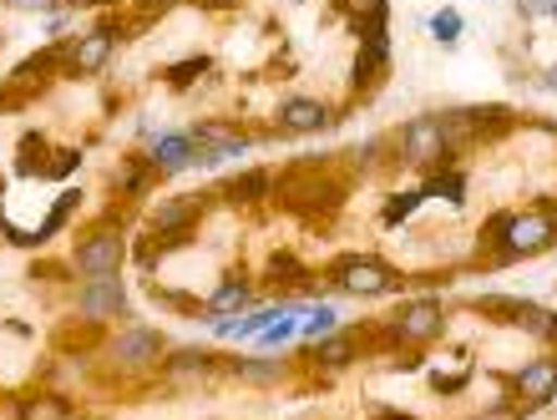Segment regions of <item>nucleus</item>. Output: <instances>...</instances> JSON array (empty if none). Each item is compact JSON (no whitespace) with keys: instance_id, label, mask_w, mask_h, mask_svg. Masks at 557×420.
<instances>
[{"instance_id":"obj_32","label":"nucleus","mask_w":557,"mask_h":420,"mask_svg":"<svg viewBox=\"0 0 557 420\" xmlns=\"http://www.w3.org/2000/svg\"><path fill=\"white\" fill-rule=\"evenodd\" d=\"M76 168H82V152H76V147H61V152H51L41 177H72Z\"/></svg>"},{"instance_id":"obj_34","label":"nucleus","mask_w":557,"mask_h":420,"mask_svg":"<svg viewBox=\"0 0 557 420\" xmlns=\"http://www.w3.org/2000/svg\"><path fill=\"white\" fill-rule=\"evenodd\" d=\"M5 5H15V11H41V15H51V11H61V5H72V0H5Z\"/></svg>"},{"instance_id":"obj_22","label":"nucleus","mask_w":557,"mask_h":420,"mask_svg":"<svg viewBox=\"0 0 557 420\" xmlns=\"http://www.w3.org/2000/svg\"><path fill=\"white\" fill-rule=\"evenodd\" d=\"M259 284H289L294 294H305V284H309V269L299 259H294L289 248H278V254H269V263H264V274H259Z\"/></svg>"},{"instance_id":"obj_11","label":"nucleus","mask_w":557,"mask_h":420,"mask_svg":"<svg viewBox=\"0 0 557 420\" xmlns=\"http://www.w3.org/2000/svg\"><path fill=\"white\" fill-rule=\"evenodd\" d=\"M158 375L168 380V385H208L213 375H223V360L208 345H173L162 355Z\"/></svg>"},{"instance_id":"obj_15","label":"nucleus","mask_w":557,"mask_h":420,"mask_svg":"<svg viewBox=\"0 0 557 420\" xmlns=\"http://www.w3.org/2000/svg\"><path fill=\"white\" fill-rule=\"evenodd\" d=\"M147 158H152V168L162 177H177V173H188V168H198V143H193L188 132H158L147 143Z\"/></svg>"},{"instance_id":"obj_5","label":"nucleus","mask_w":557,"mask_h":420,"mask_svg":"<svg viewBox=\"0 0 557 420\" xmlns=\"http://www.w3.org/2000/svg\"><path fill=\"white\" fill-rule=\"evenodd\" d=\"M441 334H446V305H441V299H431V294L406 299V305L391 314V324H385V339H391V345H406V349L436 345Z\"/></svg>"},{"instance_id":"obj_1","label":"nucleus","mask_w":557,"mask_h":420,"mask_svg":"<svg viewBox=\"0 0 557 420\" xmlns=\"http://www.w3.org/2000/svg\"><path fill=\"white\" fill-rule=\"evenodd\" d=\"M553 248H557V203L512 208L502 244L492 254H482V269H507V263H522V259H543Z\"/></svg>"},{"instance_id":"obj_29","label":"nucleus","mask_w":557,"mask_h":420,"mask_svg":"<svg viewBox=\"0 0 557 420\" xmlns=\"http://www.w3.org/2000/svg\"><path fill=\"white\" fill-rule=\"evenodd\" d=\"M425 203V188H406V193H391L385 198V213H381V223L385 228H400V223H411L416 218V208Z\"/></svg>"},{"instance_id":"obj_8","label":"nucleus","mask_w":557,"mask_h":420,"mask_svg":"<svg viewBox=\"0 0 557 420\" xmlns=\"http://www.w3.org/2000/svg\"><path fill=\"white\" fill-rule=\"evenodd\" d=\"M76 314L91 319V324H107V319H127V314H133V299H127L122 274H91L87 284L76 289Z\"/></svg>"},{"instance_id":"obj_35","label":"nucleus","mask_w":557,"mask_h":420,"mask_svg":"<svg viewBox=\"0 0 557 420\" xmlns=\"http://www.w3.org/2000/svg\"><path fill=\"white\" fill-rule=\"evenodd\" d=\"M517 15H553V0H517Z\"/></svg>"},{"instance_id":"obj_6","label":"nucleus","mask_w":557,"mask_h":420,"mask_svg":"<svg viewBox=\"0 0 557 420\" xmlns=\"http://www.w3.org/2000/svg\"><path fill=\"white\" fill-rule=\"evenodd\" d=\"M127 228L122 223H97V228H87V238L76 244L72 254V269L76 274H122V263H127Z\"/></svg>"},{"instance_id":"obj_19","label":"nucleus","mask_w":557,"mask_h":420,"mask_svg":"<svg viewBox=\"0 0 557 420\" xmlns=\"http://www.w3.org/2000/svg\"><path fill=\"white\" fill-rule=\"evenodd\" d=\"M223 375H234L238 385H253V391H269V385H278V380H289V365L284 360H269V355H244V360L223 365Z\"/></svg>"},{"instance_id":"obj_36","label":"nucleus","mask_w":557,"mask_h":420,"mask_svg":"<svg viewBox=\"0 0 557 420\" xmlns=\"http://www.w3.org/2000/svg\"><path fill=\"white\" fill-rule=\"evenodd\" d=\"M537 87H543V91H557V66H547V72H543V82H537Z\"/></svg>"},{"instance_id":"obj_30","label":"nucleus","mask_w":557,"mask_h":420,"mask_svg":"<svg viewBox=\"0 0 557 420\" xmlns=\"http://www.w3.org/2000/svg\"><path fill=\"white\" fill-rule=\"evenodd\" d=\"M425 30H431L446 51H456V46H461V36H467V21H461L456 11H436L431 21H425Z\"/></svg>"},{"instance_id":"obj_7","label":"nucleus","mask_w":557,"mask_h":420,"mask_svg":"<svg viewBox=\"0 0 557 420\" xmlns=\"http://www.w3.org/2000/svg\"><path fill=\"white\" fill-rule=\"evenodd\" d=\"M396 147H400V162L416 168V173H431V168H441V162L456 158L451 147H446L441 116H411V122L396 132Z\"/></svg>"},{"instance_id":"obj_25","label":"nucleus","mask_w":557,"mask_h":420,"mask_svg":"<svg viewBox=\"0 0 557 420\" xmlns=\"http://www.w3.org/2000/svg\"><path fill=\"white\" fill-rule=\"evenodd\" d=\"M15 420H76V406L61 395H26L15 406Z\"/></svg>"},{"instance_id":"obj_23","label":"nucleus","mask_w":557,"mask_h":420,"mask_svg":"<svg viewBox=\"0 0 557 420\" xmlns=\"http://www.w3.org/2000/svg\"><path fill=\"white\" fill-rule=\"evenodd\" d=\"M467 112H471V127H476V143L512 132V122H517V112L512 107H502V102H476V107H467Z\"/></svg>"},{"instance_id":"obj_27","label":"nucleus","mask_w":557,"mask_h":420,"mask_svg":"<svg viewBox=\"0 0 557 420\" xmlns=\"http://www.w3.org/2000/svg\"><path fill=\"white\" fill-rule=\"evenodd\" d=\"M208 66H213V61H208L203 51H193V57L173 61V66L162 72V82H168V87H173V91H188V87H198V82H203V76H208Z\"/></svg>"},{"instance_id":"obj_40","label":"nucleus","mask_w":557,"mask_h":420,"mask_svg":"<svg viewBox=\"0 0 557 420\" xmlns=\"http://www.w3.org/2000/svg\"><path fill=\"white\" fill-rule=\"evenodd\" d=\"M553 21H557V0H553Z\"/></svg>"},{"instance_id":"obj_3","label":"nucleus","mask_w":557,"mask_h":420,"mask_svg":"<svg viewBox=\"0 0 557 420\" xmlns=\"http://www.w3.org/2000/svg\"><path fill=\"white\" fill-rule=\"evenodd\" d=\"M507 391H512V420L522 416H537L557 400V349H543V355H532L522 360L507 375Z\"/></svg>"},{"instance_id":"obj_13","label":"nucleus","mask_w":557,"mask_h":420,"mask_svg":"<svg viewBox=\"0 0 557 420\" xmlns=\"http://www.w3.org/2000/svg\"><path fill=\"white\" fill-rule=\"evenodd\" d=\"M274 122H278V137H314V132L335 127V112L320 97H284Z\"/></svg>"},{"instance_id":"obj_33","label":"nucleus","mask_w":557,"mask_h":420,"mask_svg":"<svg viewBox=\"0 0 557 420\" xmlns=\"http://www.w3.org/2000/svg\"><path fill=\"white\" fill-rule=\"evenodd\" d=\"M381 152H385V137H366V143L355 147V162L360 168H381Z\"/></svg>"},{"instance_id":"obj_37","label":"nucleus","mask_w":557,"mask_h":420,"mask_svg":"<svg viewBox=\"0 0 557 420\" xmlns=\"http://www.w3.org/2000/svg\"><path fill=\"white\" fill-rule=\"evenodd\" d=\"M208 11H228V5H238V0H203Z\"/></svg>"},{"instance_id":"obj_4","label":"nucleus","mask_w":557,"mask_h":420,"mask_svg":"<svg viewBox=\"0 0 557 420\" xmlns=\"http://www.w3.org/2000/svg\"><path fill=\"white\" fill-rule=\"evenodd\" d=\"M168 349L173 345H168V334L158 324H127V330H117L107 339V360L117 365L122 375H152Z\"/></svg>"},{"instance_id":"obj_24","label":"nucleus","mask_w":557,"mask_h":420,"mask_svg":"<svg viewBox=\"0 0 557 420\" xmlns=\"http://www.w3.org/2000/svg\"><path fill=\"white\" fill-rule=\"evenodd\" d=\"M335 330H339V309L330 299H314L299 314V345H314V339H324V334H335Z\"/></svg>"},{"instance_id":"obj_10","label":"nucleus","mask_w":557,"mask_h":420,"mask_svg":"<svg viewBox=\"0 0 557 420\" xmlns=\"http://www.w3.org/2000/svg\"><path fill=\"white\" fill-rule=\"evenodd\" d=\"M219 193H177V198H158L147 208V233H188L203 223Z\"/></svg>"},{"instance_id":"obj_16","label":"nucleus","mask_w":557,"mask_h":420,"mask_svg":"<svg viewBox=\"0 0 557 420\" xmlns=\"http://www.w3.org/2000/svg\"><path fill=\"white\" fill-rule=\"evenodd\" d=\"M305 360L314 370H324V375H345L360 360V339L350 330H335V334H324V339H314V345H305Z\"/></svg>"},{"instance_id":"obj_28","label":"nucleus","mask_w":557,"mask_h":420,"mask_svg":"<svg viewBox=\"0 0 557 420\" xmlns=\"http://www.w3.org/2000/svg\"><path fill=\"white\" fill-rule=\"evenodd\" d=\"M76 208H82V188H66L57 198V208H51V213H46V223L41 228H36V244H46V238H57L61 228H66V223H72V213Z\"/></svg>"},{"instance_id":"obj_2","label":"nucleus","mask_w":557,"mask_h":420,"mask_svg":"<svg viewBox=\"0 0 557 420\" xmlns=\"http://www.w3.org/2000/svg\"><path fill=\"white\" fill-rule=\"evenodd\" d=\"M324 284L335 294H350V299H385V294H400L406 279L375 254H345L324 269Z\"/></svg>"},{"instance_id":"obj_14","label":"nucleus","mask_w":557,"mask_h":420,"mask_svg":"<svg viewBox=\"0 0 557 420\" xmlns=\"http://www.w3.org/2000/svg\"><path fill=\"white\" fill-rule=\"evenodd\" d=\"M253 305H259V279L238 269L219 279V289L203 299V314H249Z\"/></svg>"},{"instance_id":"obj_26","label":"nucleus","mask_w":557,"mask_h":420,"mask_svg":"<svg viewBox=\"0 0 557 420\" xmlns=\"http://www.w3.org/2000/svg\"><path fill=\"white\" fill-rule=\"evenodd\" d=\"M46 162H51L46 137H41V132H26V137H21V152H15V173H21V177H41Z\"/></svg>"},{"instance_id":"obj_17","label":"nucleus","mask_w":557,"mask_h":420,"mask_svg":"<svg viewBox=\"0 0 557 420\" xmlns=\"http://www.w3.org/2000/svg\"><path fill=\"white\" fill-rule=\"evenodd\" d=\"M219 198H228L234 208H264L269 198H274V173H269V168H244V173L223 177Z\"/></svg>"},{"instance_id":"obj_12","label":"nucleus","mask_w":557,"mask_h":420,"mask_svg":"<svg viewBox=\"0 0 557 420\" xmlns=\"http://www.w3.org/2000/svg\"><path fill=\"white\" fill-rule=\"evenodd\" d=\"M385 72H391V36L375 30V36H360V51H355V102H370L375 91H381Z\"/></svg>"},{"instance_id":"obj_39","label":"nucleus","mask_w":557,"mask_h":420,"mask_svg":"<svg viewBox=\"0 0 557 420\" xmlns=\"http://www.w3.org/2000/svg\"><path fill=\"white\" fill-rule=\"evenodd\" d=\"M72 5H112V0H72Z\"/></svg>"},{"instance_id":"obj_21","label":"nucleus","mask_w":557,"mask_h":420,"mask_svg":"<svg viewBox=\"0 0 557 420\" xmlns=\"http://www.w3.org/2000/svg\"><path fill=\"white\" fill-rule=\"evenodd\" d=\"M425 198H441V203H451V208H461L467 203V168H461V162H441V168H431V173H425Z\"/></svg>"},{"instance_id":"obj_18","label":"nucleus","mask_w":557,"mask_h":420,"mask_svg":"<svg viewBox=\"0 0 557 420\" xmlns=\"http://www.w3.org/2000/svg\"><path fill=\"white\" fill-rule=\"evenodd\" d=\"M158 168H152V158L147 152H127V158H117V168H112V193L117 198H127V203H137V198H147L152 193V183H158Z\"/></svg>"},{"instance_id":"obj_9","label":"nucleus","mask_w":557,"mask_h":420,"mask_svg":"<svg viewBox=\"0 0 557 420\" xmlns=\"http://www.w3.org/2000/svg\"><path fill=\"white\" fill-rule=\"evenodd\" d=\"M117 41H122V30H117L112 15H107L102 26H91L87 36H72V46H66V72L61 76H97V72H107V61H112Z\"/></svg>"},{"instance_id":"obj_38","label":"nucleus","mask_w":557,"mask_h":420,"mask_svg":"<svg viewBox=\"0 0 557 420\" xmlns=\"http://www.w3.org/2000/svg\"><path fill=\"white\" fill-rule=\"evenodd\" d=\"M375 420H416V416H400V410H381Z\"/></svg>"},{"instance_id":"obj_20","label":"nucleus","mask_w":557,"mask_h":420,"mask_svg":"<svg viewBox=\"0 0 557 420\" xmlns=\"http://www.w3.org/2000/svg\"><path fill=\"white\" fill-rule=\"evenodd\" d=\"M512 330H522L528 339H537L543 349H557V314L547 305H537V299H517Z\"/></svg>"},{"instance_id":"obj_31","label":"nucleus","mask_w":557,"mask_h":420,"mask_svg":"<svg viewBox=\"0 0 557 420\" xmlns=\"http://www.w3.org/2000/svg\"><path fill=\"white\" fill-rule=\"evenodd\" d=\"M471 314L492 319V324H512L517 299H512V294H482V299H471Z\"/></svg>"}]
</instances>
